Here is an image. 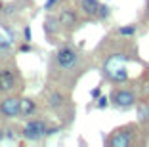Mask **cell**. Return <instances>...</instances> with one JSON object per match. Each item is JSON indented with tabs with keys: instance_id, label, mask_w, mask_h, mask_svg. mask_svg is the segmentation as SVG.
<instances>
[{
	"instance_id": "cell-1",
	"label": "cell",
	"mask_w": 149,
	"mask_h": 147,
	"mask_svg": "<svg viewBox=\"0 0 149 147\" xmlns=\"http://www.w3.org/2000/svg\"><path fill=\"white\" fill-rule=\"evenodd\" d=\"M84 73V54L71 44H61L52 56L50 78L59 86L71 88L77 78Z\"/></svg>"
},
{
	"instance_id": "cell-2",
	"label": "cell",
	"mask_w": 149,
	"mask_h": 147,
	"mask_svg": "<svg viewBox=\"0 0 149 147\" xmlns=\"http://www.w3.org/2000/svg\"><path fill=\"white\" fill-rule=\"evenodd\" d=\"M147 130H141L138 122H128L124 126H118L105 138L107 147H134V145H145L147 139L141 138Z\"/></svg>"
},
{
	"instance_id": "cell-3",
	"label": "cell",
	"mask_w": 149,
	"mask_h": 147,
	"mask_svg": "<svg viewBox=\"0 0 149 147\" xmlns=\"http://www.w3.org/2000/svg\"><path fill=\"white\" fill-rule=\"evenodd\" d=\"M23 84H25V80H23V75L17 69V65H0V95L17 94L23 90Z\"/></svg>"
},
{
	"instance_id": "cell-4",
	"label": "cell",
	"mask_w": 149,
	"mask_h": 147,
	"mask_svg": "<svg viewBox=\"0 0 149 147\" xmlns=\"http://www.w3.org/2000/svg\"><path fill=\"white\" fill-rule=\"evenodd\" d=\"M109 101H111V105H115L117 109L126 111V109H132L138 103V94H136L134 88H128V86H124V84H117L109 94Z\"/></svg>"
},
{
	"instance_id": "cell-5",
	"label": "cell",
	"mask_w": 149,
	"mask_h": 147,
	"mask_svg": "<svg viewBox=\"0 0 149 147\" xmlns=\"http://www.w3.org/2000/svg\"><path fill=\"white\" fill-rule=\"evenodd\" d=\"M48 109H52L54 113L61 115V117H67V118H71L73 113H74L73 105H71L69 94H67L61 86L50 92V95H48Z\"/></svg>"
},
{
	"instance_id": "cell-6",
	"label": "cell",
	"mask_w": 149,
	"mask_h": 147,
	"mask_svg": "<svg viewBox=\"0 0 149 147\" xmlns=\"http://www.w3.org/2000/svg\"><path fill=\"white\" fill-rule=\"evenodd\" d=\"M21 136L27 141H40L44 136H48V122L44 118H27Z\"/></svg>"
},
{
	"instance_id": "cell-7",
	"label": "cell",
	"mask_w": 149,
	"mask_h": 147,
	"mask_svg": "<svg viewBox=\"0 0 149 147\" xmlns=\"http://www.w3.org/2000/svg\"><path fill=\"white\" fill-rule=\"evenodd\" d=\"M57 19H59L61 29L69 31V33H71V31H74V29H79L80 23H82V15H80L79 10H74V8H63V10H59Z\"/></svg>"
},
{
	"instance_id": "cell-8",
	"label": "cell",
	"mask_w": 149,
	"mask_h": 147,
	"mask_svg": "<svg viewBox=\"0 0 149 147\" xmlns=\"http://www.w3.org/2000/svg\"><path fill=\"white\" fill-rule=\"evenodd\" d=\"M19 105H21V98L15 94L6 95L0 101V117L2 118H19Z\"/></svg>"
},
{
	"instance_id": "cell-9",
	"label": "cell",
	"mask_w": 149,
	"mask_h": 147,
	"mask_svg": "<svg viewBox=\"0 0 149 147\" xmlns=\"http://www.w3.org/2000/svg\"><path fill=\"white\" fill-rule=\"evenodd\" d=\"M100 6H101L100 0H77V10L80 12L82 17H88V19H97Z\"/></svg>"
},
{
	"instance_id": "cell-10",
	"label": "cell",
	"mask_w": 149,
	"mask_h": 147,
	"mask_svg": "<svg viewBox=\"0 0 149 147\" xmlns=\"http://www.w3.org/2000/svg\"><path fill=\"white\" fill-rule=\"evenodd\" d=\"M36 113V101L33 98H21V105H19V118L27 121L29 117H35Z\"/></svg>"
},
{
	"instance_id": "cell-11",
	"label": "cell",
	"mask_w": 149,
	"mask_h": 147,
	"mask_svg": "<svg viewBox=\"0 0 149 147\" xmlns=\"http://www.w3.org/2000/svg\"><path fill=\"white\" fill-rule=\"evenodd\" d=\"M136 113H138V124L143 130H149V101H138Z\"/></svg>"
},
{
	"instance_id": "cell-12",
	"label": "cell",
	"mask_w": 149,
	"mask_h": 147,
	"mask_svg": "<svg viewBox=\"0 0 149 147\" xmlns=\"http://www.w3.org/2000/svg\"><path fill=\"white\" fill-rule=\"evenodd\" d=\"M42 27H44V31H46V35H48V36H54V33H59V29H61L57 15H48Z\"/></svg>"
},
{
	"instance_id": "cell-13",
	"label": "cell",
	"mask_w": 149,
	"mask_h": 147,
	"mask_svg": "<svg viewBox=\"0 0 149 147\" xmlns=\"http://www.w3.org/2000/svg\"><path fill=\"white\" fill-rule=\"evenodd\" d=\"M136 33H138V25H136V23L124 25V27H120V29L117 31V35L123 36V38H132V36H136Z\"/></svg>"
},
{
	"instance_id": "cell-14",
	"label": "cell",
	"mask_w": 149,
	"mask_h": 147,
	"mask_svg": "<svg viewBox=\"0 0 149 147\" xmlns=\"http://www.w3.org/2000/svg\"><path fill=\"white\" fill-rule=\"evenodd\" d=\"M12 46H13V40L4 38V36L0 35V54H8L12 50Z\"/></svg>"
},
{
	"instance_id": "cell-15",
	"label": "cell",
	"mask_w": 149,
	"mask_h": 147,
	"mask_svg": "<svg viewBox=\"0 0 149 147\" xmlns=\"http://www.w3.org/2000/svg\"><path fill=\"white\" fill-rule=\"evenodd\" d=\"M109 15H111V8L105 4H101L100 12H97V21H105V19H109Z\"/></svg>"
},
{
	"instance_id": "cell-16",
	"label": "cell",
	"mask_w": 149,
	"mask_h": 147,
	"mask_svg": "<svg viewBox=\"0 0 149 147\" xmlns=\"http://www.w3.org/2000/svg\"><path fill=\"white\" fill-rule=\"evenodd\" d=\"M109 95H100L97 98V103H96V107L97 109H105V107H109Z\"/></svg>"
},
{
	"instance_id": "cell-17",
	"label": "cell",
	"mask_w": 149,
	"mask_h": 147,
	"mask_svg": "<svg viewBox=\"0 0 149 147\" xmlns=\"http://www.w3.org/2000/svg\"><path fill=\"white\" fill-rule=\"evenodd\" d=\"M23 40H25V42H31V40H33V31H31L29 25L23 29Z\"/></svg>"
},
{
	"instance_id": "cell-18",
	"label": "cell",
	"mask_w": 149,
	"mask_h": 147,
	"mask_svg": "<svg viewBox=\"0 0 149 147\" xmlns=\"http://www.w3.org/2000/svg\"><path fill=\"white\" fill-rule=\"evenodd\" d=\"M33 48H31V42H23L21 46H19V52L21 54H27V52H31Z\"/></svg>"
},
{
	"instance_id": "cell-19",
	"label": "cell",
	"mask_w": 149,
	"mask_h": 147,
	"mask_svg": "<svg viewBox=\"0 0 149 147\" xmlns=\"http://www.w3.org/2000/svg\"><path fill=\"white\" fill-rule=\"evenodd\" d=\"M57 2H59V0H46V6H44V8H46V10H52Z\"/></svg>"
},
{
	"instance_id": "cell-20",
	"label": "cell",
	"mask_w": 149,
	"mask_h": 147,
	"mask_svg": "<svg viewBox=\"0 0 149 147\" xmlns=\"http://www.w3.org/2000/svg\"><path fill=\"white\" fill-rule=\"evenodd\" d=\"M90 98H92V100H97V98H100V88H94V90L90 92Z\"/></svg>"
},
{
	"instance_id": "cell-21",
	"label": "cell",
	"mask_w": 149,
	"mask_h": 147,
	"mask_svg": "<svg viewBox=\"0 0 149 147\" xmlns=\"http://www.w3.org/2000/svg\"><path fill=\"white\" fill-rule=\"evenodd\" d=\"M145 17H149V0H145Z\"/></svg>"
},
{
	"instance_id": "cell-22",
	"label": "cell",
	"mask_w": 149,
	"mask_h": 147,
	"mask_svg": "<svg viewBox=\"0 0 149 147\" xmlns=\"http://www.w3.org/2000/svg\"><path fill=\"white\" fill-rule=\"evenodd\" d=\"M143 90H145V94H147V95H149V80H147V82H145V86H143Z\"/></svg>"
},
{
	"instance_id": "cell-23",
	"label": "cell",
	"mask_w": 149,
	"mask_h": 147,
	"mask_svg": "<svg viewBox=\"0 0 149 147\" xmlns=\"http://www.w3.org/2000/svg\"><path fill=\"white\" fill-rule=\"evenodd\" d=\"M4 139V132H2V128H0V141Z\"/></svg>"
}]
</instances>
